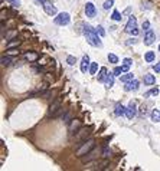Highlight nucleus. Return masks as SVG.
<instances>
[{
	"label": "nucleus",
	"instance_id": "f257e3e1",
	"mask_svg": "<svg viewBox=\"0 0 160 171\" xmlns=\"http://www.w3.org/2000/svg\"><path fill=\"white\" fill-rule=\"evenodd\" d=\"M84 35H85V38H87V40H88L89 45L97 46V48H101V46H102V43H101V40H100V38H98L97 30H94L89 25L84 26Z\"/></svg>",
	"mask_w": 160,
	"mask_h": 171
},
{
	"label": "nucleus",
	"instance_id": "f03ea898",
	"mask_svg": "<svg viewBox=\"0 0 160 171\" xmlns=\"http://www.w3.org/2000/svg\"><path fill=\"white\" fill-rule=\"evenodd\" d=\"M94 147H95V141H94L92 138H89V139L84 141V144H81V147L77 150V155H78V157H82V155L88 154L89 151H92Z\"/></svg>",
	"mask_w": 160,
	"mask_h": 171
},
{
	"label": "nucleus",
	"instance_id": "7ed1b4c3",
	"mask_svg": "<svg viewBox=\"0 0 160 171\" xmlns=\"http://www.w3.org/2000/svg\"><path fill=\"white\" fill-rule=\"evenodd\" d=\"M125 32H127V33H131V35H134V36L138 33V30H137V20H136L134 16H130V19H128V22H127V26H125Z\"/></svg>",
	"mask_w": 160,
	"mask_h": 171
},
{
	"label": "nucleus",
	"instance_id": "20e7f679",
	"mask_svg": "<svg viewBox=\"0 0 160 171\" xmlns=\"http://www.w3.org/2000/svg\"><path fill=\"white\" fill-rule=\"evenodd\" d=\"M91 135V128H79L75 132V138L78 141H87V138Z\"/></svg>",
	"mask_w": 160,
	"mask_h": 171
},
{
	"label": "nucleus",
	"instance_id": "39448f33",
	"mask_svg": "<svg viewBox=\"0 0 160 171\" xmlns=\"http://www.w3.org/2000/svg\"><path fill=\"white\" fill-rule=\"evenodd\" d=\"M69 20H71V17H69L68 13H58L56 17H55V23L59 25V26H66L69 23Z\"/></svg>",
	"mask_w": 160,
	"mask_h": 171
},
{
	"label": "nucleus",
	"instance_id": "423d86ee",
	"mask_svg": "<svg viewBox=\"0 0 160 171\" xmlns=\"http://www.w3.org/2000/svg\"><path fill=\"white\" fill-rule=\"evenodd\" d=\"M42 6H43V10L46 12V15H49V16H55V15H56V7H55L51 2L45 0V2L42 3Z\"/></svg>",
	"mask_w": 160,
	"mask_h": 171
},
{
	"label": "nucleus",
	"instance_id": "0eeeda50",
	"mask_svg": "<svg viewBox=\"0 0 160 171\" xmlns=\"http://www.w3.org/2000/svg\"><path fill=\"white\" fill-rule=\"evenodd\" d=\"M85 15H87V17H95V15H97L95 6H94L91 2H88V3L85 5Z\"/></svg>",
	"mask_w": 160,
	"mask_h": 171
},
{
	"label": "nucleus",
	"instance_id": "6e6552de",
	"mask_svg": "<svg viewBox=\"0 0 160 171\" xmlns=\"http://www.w3.org/2000/svg\"><path fill=\"white\" fill-rule=\"evenodd\" d=\"M136 114H137L136 105H134V102H130V105H128L127 109H125V117H127L128 119H133V118L136 117Z\"/></svg>",
	"mask_w": 160,
	"mask_h": 171
},
{
	"label": "nucleus",
	"instance_id": "1a4fd4ad",
	"mask_svg": "<svg viewBox=\"0 0 160 171\" xmlns=\"http://www.w3.org/2000/svg\"><path fill=\"white\" fill-rule=\"evenodd\" d=\"M138 85H140V82H138L137 79H133V80H130V82H125L124 89H125V91H137V89H138Z\"/></svg>",
	"mask_w": 160,
	"mask_h": 171
},
{
	"label": "nucleus",
	"instance_id": "9d476101",
	"mask_svg": "<svg viewBox=\"0 0 160 171\" xmlns=\"http://www.w3.org/2000/svg\"><path fill=\"white\" fill-rule=\"evenodd\" d=\"M97 157H98V154H97V152H95V151L92 150V151H89L88 154H85V155H82V157H81V161H82V162L85 164V162H89V161H92V160H95Z\"/></svg>",
	"mask_w": 160,
	"mask_h": 171
},
{
	"label": "nucleus",
	"instance_id": "9b49d317",
	"mask_svg": "<svg viewBox=\"0 0 160 171\" xmlns=\"http://www.w3.org/2000/svg\"><path fill=\"white\" fill-rule=\"evenodd\" d=\"M154 39H156V35H154V32L150 29V30H147L146 32V35H144V43L146 45H151L153 42H154Z\"/></svg>",
	"mask_w": 160,
	"mask_h": 171
},
{
	"label": "nucleus",
	"instance_id": "f8f14e48",
	"mask_svg": "<svg viewBox=\"0 0 160 171\" xmlns=\"http://www.w3.org/2000/svg\"><path fill=\"white\" fill-rule=\"evenodd\" d=\"M87 70H89V58H88V55H85L82 58V62H81V72L87 73Z\"/></svg>",
	"mask_w": 160,
	"mask_h": 171
},
{
	"label": "nucleus",
	"instance_id": "ddd939ff",
	"mask_svg": "<svg viewBox=\"0 0 160 171\" xmlns=\"http://www.w3.org/2000/svg\"><path fill=\"white\" fill-rule=\"evenodd\" d=\"M81 128V122L78 119H71V125H69V132L71 134H75L78 129Z\"/></svg>",
	"mask_w": 160,
	"mask_h": 171
},
{
	"label": "nucleus",
	"instance_id": "4468645a",
	"mask_svg": "<svg viewBox=\"0 0 160 171\" xmlns=\"http://www.w3.org/2000/svg\"><path fill=\"white\" fill-rule=\"evenodd\" d=\"M125 109H127V108H124L121 104H117V105H115V108H114V114H115L117 117L125 115Z\"/></svg>",
	"mask_w": 160,
	"mask_h": 171
},
{
	"label": "nucleus",
	"instance_id": "2eb2a0df",
	"mask_svg": "<svg viewBox=\"0 0 160 171\" xmlns=\"http://www.w3.org/2000/svg\"><path fill=\"white\" fill-rule=\"evenodd\" d=\"M114 72L113 73H107V78H105V87L107 88H111L113 85H114Z\"/></svg>",
	"mask_w": 160,
	"mask_h": 171
},
{
	"label": "nucleus",
	"instance_id": "dca6fc26",
	"mask_svg": "<svg viewBox=\"0 0 160 171\" xmlns=\"http://www.w3.org/2000/svg\"><path fill=\"white\" fill-rule=\"evenodd\" d=\"M144 83H146V85H154V83H156V78H154V75H151V73H146V75H144Z\"/></svg>",
	"mask_w": 160,
	"mask_h": 171
},
{
	"label": "nucleus",
	"instance_id": "f3484780",
	"mask_svg": "<svg viewBox=\"0 0 160 171\" xmlns=\"http://www.w3.org/2000/svg\"><path fill=\"white\" fill-rule=\"evenodd\" d=\"M59 108H61V102H59V101H55V102L49 107V115L52 117V115H54V114H55Z\"/></svg>",
	"mask_w": 160,
	"mask_h": 171
},
{
	"label": "nucleus",
	"instance_id": "a211bd4d",
	"mask_svg": "<svg viewBox=\"0 0 160 171\" xmlns=\"http://www.w3.org/2000/svg\"><path fill=\"white\" fill-rule=\"evenodd\" d=\"M151 121L153 122H159L160 121V109H153V112H151Z\"/></svg>",
	"mask_w": 160,
	"mask_h": 171
},
{
	"label": "nucleus",
	"instance_id": "6ab92c4d",
	"mask_svg": "<svg viewBox=\"0 0 160 171\" xmlns=\"http://www.w3.org/2000/svg\"><path fill=\"white\" fill-rule=\"evenodd\" d=\"M107 73H108V72H107V69H105V68H101V69H100V72H98V80H101V82H102V80H105Z\"/></svg>",
	"mask_w": 160,
	"mask_h": 171
},
{
	"label": "nucleus",
	"instance_id": "aec40b11",
	"mask_svg": "<svg viewBox=\"0 0 160 171\" xmlns=\"http://www.w3.org/2000/svg\"><path fill=\"white\" fill-rule=\"evenodd\" d=\"M120 79H121V82H130V80H133L134 79V76H133V73H130V72H127L125 75H123V76H120Z\"/></svg>",
	"mask_w": 160,
	"mask_h": 171
},
{
	"label": "nucleus",
	"instance_id": "412c9836",
	"mask_svg": "<svg viewBox=\"0 0 160 171\" xmlns=\"http://www.w3.org/2000/svg\"><path fill=\"white\" fill-rule=\"evenodd\" d=\"M154 58H156L154 52H147V53H146V56H144L146 62H153V60H154Z\"/></svg>",
	"mask_w": 160,
	"mask_h": 171
},
{
	"label": "nucleus",
	"instance_id": "4be33fe9",
	"mask_svg": "<svg viewBox=\"0 0 160 171\" xmlns=\"http://www.w3.org/2000/svg\"><path fill=\"white\" fill-rule=\"evenodd\" d=\"M157 94H159V89L157 88H153V89H150L148 92H146V98H148V97H157Z\"/></svg>",
	"mask_w": 160,
	"mask_h": 171
},
{
	"label": "nucleus",
	"instance_id": "5701e85b",
	"mask_svg": "<svg viewBox=\"0 0 160 171\" xmlns=\"http://www.w3.org/2000/svg\"><path fill=\"white\" fill-rule=\"evenodd\" d=\"M0 62H2V66H9V65L12 63V59H10L9 56H3Z\"/></svg>",
	"mask_w": 160,
	"mask_h": 171
},
{
	"label": "nucleus",
	"instance_id": "b1692460",
	"mask_svg": "<svg viewBox=\"0 0 160 171\" xmlns=\"http://www.w3.org/2000/svg\"><path fill=\"white\" fill-rule=\"evenodd\" d=\"M97 70H98V63H91V66H89V73L91 75H95L97 73Z\"/></svg>",
	"mask_w": 160,
	"mask_h": 171
},
{
	"label": "nucleus",
	"instance_id": "393cba45",
	"mask_svg": "<svg viewBox=\"0 0 160 171\" xmlns=\"http://www.w3.org/2000/svg\"><path fill=\"white\" fill-rule=\"evenodd\" d=\"M111 17H113V20H115V22H120V20H121V13H120V12H117V10H114Z\"/></svg>",
	"mask_w": 160,
	"mask_h": 171
},
{
	"label": "nucleus",
	"instance_id": "a878e982",
	"mask_svg": "<svg viewBox=\"0 0 160 171\" xmlns=\"http://www.w3.org/2000/svg\"><path fill=\"white\" fill-rule=\"evenodd\" d=\"M102 157H104V158H110V157H111V150H110L108 147H104V150H102Z\"/></svg>",
	"mask_w": 160,
	"mask_h": 171
},
{
	"label": "nucleus",
	"instance_id": "bb28decb",
	"mask_svg": "<svg viewBox=\"0 0 160 171\" xmlns=\"http://www.w3.org/2000/svg\"><path fill=\"white\" fill-rule=\"evenodd\" d=\"M108 60L111 63H118V58L114 55V53H108Z\"/></svg>",
	"mask_w": 160,
	"mask_h": 171
},
{
	"label": "nucleus",
	"instance_id": "cd10ccee",
	"mask_svg": "<svg viewBox=\"0 0 160 171\" xmlns=\"http://www.w3.org/2000/svg\"><path fill=\"white\" fill-rule=\"evenodd\" d=\"M113 5H114V0H107V2L102 5V7H104L105 10H108L110 7H113Z\"/></svg>",
	"mask_w": 160,
	"mask_h": 171
},
{
	"label": "nucleus",
	"instance_id": "c85d7f7f",
	"mask_svg": "<svg viewBox=\"0 0 160 171\" xmlns=\"http://www.w3.org/2000/svg\"><path fill=\"white\" fill-rule=\"evenodd\" d=\"M95 30H97V33H98L100 36H105V32H104L102 26H97V27H95Z\"/></svg>",
	"mask_w": 160,
	"mask_h": 171
},
{
	"label": "nucleus",
	"instance_id": "c756f323",
	"mask_svg": "<svg viewBox=\"0 0 160 171\" xmlns=\"http://www.w3.org/2000/svg\"><path fill=\"white\" fill-rule=\"evenodd\" d=\"M66 62H68V65H71V66H72V65H75L77 59H75L74 56H68V58H66Z\"/></svg>",
	"mask_w": 160,
	"mask_h": 171
},
{
	"label": "nucleus",
	"instance_id": "7c9ffc66",
	"mask_svg": "<svg viewBox=\"0 0 160 171\" xmlns=\"http://www.w3.org/2000/svg\"><path fill=\"white\" fill-rule=\"evenodd\" d=\"M19 43H20V40H19V39H13V42H12V43H9V45H7V48H13V46H18Z\"/></svg>",
	"mask_w": 160,
	"mask_h": 171
},
{
	"label": "nucleus",
	"instance_id": "2f4dec72",
	"mask_svg": "<svg viewBox=\"0 0 160 171\" xmlns=\"http://www.w3.org/2000/svg\"><path fill=\"white\" fill-rule=\"evenodd\" d=\"M18 53H19L18 49H13V48H9V49H7V55H18Z\"/></svg>",
	"mask_w": 160,
	"mask_h": 171
},
{
	"label": "nucleus",
	"instance_id": "473e14b6",
	"mask_svg": "<svg viewBox=\"0 0 160 171\" xmlns=\"http://www.w3.org/2000/svg\"><path fill=\"white\" fill-rule=\"evenodd\" d=\"M38 58V55H35V53H26V59H29V60H35Z\"/></svg>",
	"mask_w": 160,
	"mask_h": 171
},
{
	"label": "nucleus",
	"instance_id": "72a5a7b5",
	"mask_svg": "<svg viewBox=\"0 0 160 171\" xmlns=\"http://www.w3.org/2000/svg\"><path fill=\"white\" fill-rule=\"evenodd\" d=\"M121 72H123V68H120V66H117V68L114 69V75H115V76H121Z\"/></svg>",
	"mask_w": 160,
	"mask_h": 171
},
{
	"label": "nucleus",
	"instance_id": "f704fd0d",
	"mask_svg": "<svg viewBox=\"0 0 160 171\" xmlns=\"http://www.w3.org/2000/svg\"><path fill=\"white\" fill-rule=\"evenodd\" d=\"M62 114H65V109L61 107V108H59V109H58V111H56V112H55L52 117H59V115H62Z\"/></svg>",
	"mask_w": 160,
	"mask_h": 171
},
{
	"label": "nucleus",
	"instance_id": "c9c22d12",
	"mask_svg": "<svg viewBox=\"0 0 160 171\" xmlns=\"http://www.w3.org/2000/svg\"><path fill=\"white\" fill-rule=\"evenodd\" d=\"M143 30L144 32H147V30H150V23L146 20V22H143Z\"/></svg>",
	"mask_w": 160,
	"mask_h": 171
},
{
	"label": "nucleus",
	"instance_id": "e433bc0d",
	"mask_svg": "<svg viewBox=\"0 0 160 171\" xmlns=\"http://www.w3.org/2000/svg\"><path fill=\"white\" fill-rule=\"evenodd\" d=\"M123 63H124V65H127V66H131V65H133V59H130V58H125V59L123 60Z\"/></svg>",
	"mask_w": 160,
	"mask_h": 171
},
{
	"label": "nucleus",
	"instance_id": "4c0bfd02",
	"mask_svg": "<svg viewBox=\"0 0 160 171\" xmlns=\"http://www.w3.org/2000/svg\"><path fill=\"white\" fill-rule=\"evenodd\" d=\"M7 2H10L13 6H20V0H7Z\"/></svg>",
	"mask_w": 160,
	"mask_h": 171
},
{
	"label": "nucleus",
	"instance_id": "58836bf2",
	"mask_svg": "<svg viewBox=\"0 0 160 171\" xmlns=\"http://www.w3.org/2000/svg\"><path fill=\"white\" fill-rule=\"evenodd\" d=\"M69 119H71V115H69V114H65V115H64V121H65V122H69Z\"/></svg>",
	"mask_w": 160,
	"mask_h": 171
},
{
	"label": "nucleus",
	"instance_id": "ea45409f",
	"mask_svg": "<svg viewBox=\"0 0 160 171\" xmlns=\"http://www.w3.org/2000/svg\"><path fill=\"white\" fill-rule=\"evenodd\" d=\"M153 69H154L156 72H160V63H156V65L153 66Z\"/></svg>",
	"mask_w": 160,
	"mask_h": 171
},
{
	"label": "nucleus",
	"instance_id": "a19ab883",
	"mask_svg": "<svg viewBox=\"0 0 160 171\" xmlns=\"http://www.w3.org/2000/svg\"><path fill=\"white\" fill-rule=\"evenodd\" d=\"M121 68H123V72H127V70L130 69V66H127V65H123Z\"/></svg>",
	"mask_w": 160,
	"mask_h": 171
},
{
	"label": "nucleus",
	"instance_id": "79ce46f5",
	"mask_svg": "<svg viewBox=\"0 0 160 171\" xmlns=\"http://www.w3.org/2000/svg\"><path fill=\"white\" fill-rule=\"evenodd\" d=\"M134 42H136V40H134V39H130V40H128V42H127V43H128V45H131V43H134Z\"/></svg>",
	"mask_w": 160,
	"mask_h": 171
},
{
	"label": "nucleus",
	"instance_id": "37998d69",
	"mask_svg": "<svg viewBox=\"0 0 160 171\" xmlns=\"http://www.w3.org/2000/svg\"><path fill=\"white\" fill-rule=\"evenodd\" d=\"M38 2H42V3H43V2H45V0H38Z\"/></svg>",
	"mask_w": 160,
	"mask_h": 171
},
{
	"label": "nucleus",
	"instance_id": "c03bdc74",
	"mask_svg": "<svg viewBox=\"0 0 160 171\" xmlns=\"http://www.w3.org/2000/svg\"><path fill=\"white\" fill-rule=\"evenodd\" d=\"M159 50H160V45H159Z\"/></svg>",
	"mask_w": 160,
	"mask_h": 171
}]
</instances>
